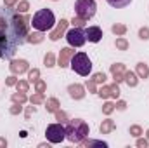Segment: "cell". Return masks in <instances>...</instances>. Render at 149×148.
<instances>
[{
    "mask_svg": "<svg viewBox=\"0 0 149 148\" xmlns=\"http://www.w3.org/2000/svg\"><path fill=\"white\" fill-rule=\"evenodd\" d=\"M88 125L85 120H80V118H74L68 124L66 127V138L71 141V143H80L83 141L87 136H88Z\"/></svg>",
    "mask_w": 149,
    "mask_h": 148,
    "instance_id": "6da1fadb",
    "label": "cell"
},
{
    "mask_svg": "<svg viewBox=\"0 0 149 148\" xmlns=\"http://www.w3.org/2000/svg\"><path fill=\"white\" fill-rule=\"evenodd\" d=\"M31 25L38 32H49L56 25V16H54V12L50 9H40V11L35 12Z\"/></svg>",
    "mask_w": 149,
    "mask_h": 148,
    "instance_id": "7a4b0ae2",
    "label": "cell"
},
{
    "mask_svg": "<svg viewBox=\"0 0 149 148\" xmlns=\"http://www.w3.org/2000/svg\"><path fill=\"white\" fill-rule=\"evenodd\" d=\"M70 66H71L73 72H76L81 77H88V73L92 72V63H90V59H88V56L85 52L73 54L71 59H70Z\"/></svg>",
    "mask_w": 149,
    "mask_h": 148,
    "instance_id": "3957f363",
    "label": "cell"
},
{
    "mask_svg": "<svg viewBox=\"0 0 149 148\" xmlns=\"http://www.w3.org/2000/svg\"><path fill=\"white\" fill-rule=\"evenodd\" d=\"M95 11H97V5H95V0H76L74 2V14L85 21H88L90 18L95 16Z\"/></svg>",
    "mask_w": 149,
    "mask_h": 148,
    "instance_id": "277c9868",
    "label": "cell"
},
{
    "mask_svg": "<svg viewBox=\"0 0 149 148\" xmlns=\"http://www.w3.org/2000/svg\"><path fill=\"white\" fill-rule=\"evenodd\" d=\"M45 136L50 143H61L64 138H66V127L59 122V124H50L47 125V131H45Z\"/></svg>",
    "mask_w": 149,
    "mask_h": 148,
    "instance_id": "5b68a950",
    "label": "cell"
},
{
    "mask_svg": "<svg viewBox=\"0 0 149 148\" xmlns=\"http://www.w3.org/2000/svg\"><path fill=\"white\" fill-rule=\"evenodd\" d=\"M66 40H68V44H70L71 47H81V45L87 42L85 30H81V28H76V26H74L73 30H70V32L66 33Z\"/></svg>",
    "mask_w": 149,
    "mask_h": 148,
    "instance_id": "8992f818",
    "label": "cell"
},
{
    "mask_svg": "<svg viewBox=\"0 0 149 148\" xmlns=\"http://www.w3.org/2000/svg\"><path fill=\"white\" fill-rule=\"evenodd\" d=\"M85 37H87L88 42L97 44V42L102 38V30H101L99 26H87V28H85Z\"/></svg>",
    "mask_w": 149,
    "mask_h": 148,
    "instance_id": "52a82bcc",
    "label": "cell"
},
{
    "mask_svg": "<svg viewBox=\"0 0 149 148\" xmlns=\"http://www.w3.org/2000/svg\"><path fill=\"white\" fill-rule=\"evenodd\" d=\"M73 54H74V51L71 47L61 49V54H59V66H61V68H66V66L70 65V59H71Z\"/></svg>",
    "mask_w": 149,
    "mask_h": 148,
    "instance_id": "ba28073f",
    "label": "cell"
},
{
    "mask_svg": "<svg viewBox=\"0 0 149 148\" xmlns=\"http://www.w3.org/2000/svg\"><path fill=\"white\" fill-rule=\"evenodd\" d=\"M9 68H10V72L14 75L24 73V72L28 70V61H26V59H16V61H12V63L9 65Z\"/></svg>",
    "mask_w": 149,
    "mask_h": 148,
    "instance_id": "9c48e42d",
    "label": "cell"
},
{
    "mask_svg": "<svg viewBox=\"0 0 149 148\" xmlns=\"http://www.w3.org/2000/svg\"><path fill=\"white\" fill-rule=\"evenodd\" d=\"M66 28H68V21H66V19H61V23L56 26V30H52V32H50L49 38H50V40H54V42H56V40H59V38L63 37V33L66 32Z\"/></svg>",
    "mask_w": 149,
    "mask_h": 148,
    "instance_id": "30bf717a",
    "label": "cell"
},
{
    "mask_svg": "<svg viewBox=\"0 0 149 148\" xmlns=\"http://www.w3.org/2000/svg\"><path fill=\"white\" fill-rule=\"evenodd\" d=\"M125 65H121V63H114L111 65V73L114 77V82H121L123 78H125Z\"/></svg>",
    "mask_w": 149,
    "mask_h": 148,
    "instance_id": "8fae6325",
    "label": "cell"
},
{
    "mask_svg": "<svg viewBox=\"0 0 149 148\" xmlns=\"http://www.w3.org/2000/svg\"><path fill=\"white\" fill-rule=\"evenodd\" d=\"M68 92H70V96H71L73 99H81V98L85 96V87L80 85V84H71V85L68 87Z\"/></svg>",
    "mask_w": 149,
    "mask_h": 148,
    "instance_id": "7c38bea8",
    "label": "cell"
},
{
    "mask_svg": "<svg viewBox=\"0 0 149 148\" xmlns=\"http://www.w3.org/2000/svg\"><path fill=\"white\" fill-rule=\"evenodd\" d=\"M130 87H135L137 84H139V78H137V73H134V72H125V78H123Z\"/></svg>",
    "mask_w": 149,
    "mask_h": 148,
    "instance_id": "4fadbf2b",
    "label": "cell"
},
{
    "mask_svg": "<svg viewBox=\"0 0 149 148\" xmlns=\"http://www.w3.org/2000/svg\"><path fill=\"white\" fill-rule=\"evenodd\" d=\"M114 127H116V124L113 122L111 118H106V120L101 124V132H102V134H108V132H111Z\"/></svg>",
    "mask_w": 149,
    "mask_h": 148,
    "instance_id": "5bb4252c",
    "label": "cell"
},
{
    "mask_svg": "<svg viewBox=\"0 0 149 148\" xmlns=\"http://www.w3.org/2000/svg\"><path fill=\"white\" fill-rule=\"evenodd\" d=\"M137 77H141V78H148L149 77V68L146 63H139L137 65Z\"/></svg>",
    "mask_w": 149,
    "mask_h": 148,
    "instance_id": "9a60e30c",
    "label": "cell"
},
{
    "mask_svg": "<svg viewBox=\"0 0 149 148\" xmlns=\"http://www.w3.org/2000/svg\"><path fill=\"white\" fill-rule=\"evenodd\" d=\"M43 32H38L37 33H28V37H26V42H31V44H40L42 40H43V35H42Z\"/></svg>",
    "mask_w": 149,
    "mask_h": 148,
    "instance_id": "2e32d148",
    "label": "cell"
},
{
    "mask_svg": "<svg viewBox=\"0 0 149 148\" xmlns=\"http://www.w3.org/2000/svg\"><path fill=\"white\" fill-rule=\"evenodd\" d=\"M111 7H114V9H121V7H127L132 0H106Z\"/></svg>",
    "mask_w": 149,
    "mask_h": 148,
    "instance_id": "e0dca14e",
    "label": "cell"
},
{
    "mask_svg": "<svg viewBox=\"0 0 149 148\" xmlns=\"http://www.w3.org/2000/svg\"><path fill=\"white\" fill-rule=\"evenodd\" d=\"M47 111H52V113H56V110L59 108V101L56 99V98H50V99H47Z\"/></svg>",
    "mask_w": 149,
    "mask_h": 148,
    "instance_id": "ac0fdd59",
    "label": "cell"
},
{
    "mask_svg": "<svg viewBox=\"0 0 149 148\" xmlns=\"http://www.w3.org/2000/svg\"><path fill=\"white\" fill-rule=\"evenodd\" d=\"M80 143H81V145H85V147H102V148L108 147V143H106V141H95V140H92V141H90V140H88V141H85V140H83V141H80Z\"/></svg>",
    "mask_w": 149,
    "mask_h": 148,
    "instance_id": "d6986e66",
    "label": "cell"
},
{
    "mask_svg": "<svg viewBox=\"0 0 149 148\" xmlns=\"http://www.w3.org/2000/svg\"><path fill=\"white\" fill-rule=\"evenodd\" d=\"M45 66H49V68L56 66V58H54L52 52H47V54H45Z\"/></svg>",
    "mask_w": 149,
    "mask_h": 148,
    "instance_id": "ffe728a7",
    "label": "cell"
},
{
    "mask_svg": "<svg viewBox=\"0 0 149 148\" xmlns=\"http://www.w3.org/2000/svg\"><path fill=\"white\" fill-rule=\"evenodd\" d=\"M97 94H99L101 98H104V99L109 98V96H111V89H109V85H102V87L97 91Z\"/></svg>",
    "mask_w": 149,
    "mask_h": 148,
    "instance_id": "44dd1931",
    "label": "cell"
},
{
    "mask_svg": "<svg viewBox=\"0 0 149 148\" xmlns=\"http://www.w3.org/2000/svg\"><path fill=\"white\" fill-rule=\"evenodd\" d=\"M12 101H14V103H21V105H23V103L26 101V96H24V92H19V91H17L16 94H12Z\"/></svg>",
    "mask_w": 149,
    "mask_h": 148,
    "instance_id": "7402d4cb",
    "label": "cell"
},
{
    "mask_svg": "<svg viewBox=\"0 0 149 148\" xmlns=\"http://www.w3.org/2000/svg\"><path fill=\"white\" fill-rule=\"evenodd\" d=\"M111 30H113V33H114V35H125L127 26H125V25H114Z\"/></svg>",
    "mask_w": 149,
    "mask_h": 148,
    "instance_id": "603a6c76",
    "label": "cell"
},
{
    "mask_svg": "<svg viewBox=\"0 0 149 148\" xmlns=\"http://www.w3.org/2000/svg\"><path fill=\"white\" fill-rule=\"evenodd\" d=\"M43 92H37V94H33L31 98H30V101L33 103V105H40V103H43Z\"/></svg>",
    "mask_w": 149,
    "mask_h": 148,
    "instance_id": "cb8c5ba5",
    "label": "cell"
},
{
    "mask_svg": "<svg viewBox=\"0 0 149 148\" xmlns=\"http://www.w3.org/2000/svg\"><path fill=\"white\" fill-rule=\"evenodd\" d=\"M116 47H118L120 51H127V49H128V42H127L123 37L116 38Z\"/></svg>",
    "mask_w": 149,
    "mask_h": 148,
    "instance_id": "d4e9b609",
    "label": "cell"
},
{
    "mask_svg": "<svg viewBox=\"0 0 149 148\" xmlns=\"http://www.w3.org/2000/svg\"><path fill=\"white\" fill-rule=\"evenodd\" d=\"M16 7H17V12H28V9H30V4H28L26 0H23V2L16 4Z\"/></svg>",
    "mask_w": 149,
    "mask_h": 148,
    "instance_id": "484cf974",
    "label": "cell"
},
{
    "mask_svg": "<svg viewBox=\"0 0 149 148\" xmlns=\"http://www.w3.org/2000/svg\"><path fill=\"white\" fill-rule=\"evenodd\" d=\"M16 87H17L19 92H28V82H24V80H19L16 84Z\"/></svg>",
    "mask_w": 149,
    "mask_h": 148,
    "instance_id": "4316f807",
    "label": "cell"
},
{
    "mask_svg": "<svg viewBox=\"0 0 149 148\" xmlns=\"http://www.w3.org/2000/svg\"><path fill=\"white\" fill-rule=\"evenodd\" d=\"M109 89H111V96L113 98H120V87H118V82H114L113 85H109Z\"/></svg>",
    "mask_w": 149,
    "mask_h": 148,
    "instance_id": "83f0119b",
    "label": "cell"
},
{
    "mask_svg": "<svg viewBox=\"0 0 149 148\" xmlns=\"http://www.w3.org/2000/svg\"><path fill=\"white\" fill-rule=\"evenodd\" d=\"M92 80H94L95 84H104V82H106V73H95Z\"/></svg>",
    "mask_w": 149,
    "mask_h": 148,
    "instance_id": "f1b7e54d",
    "label": "cell"
},
{
    "mask_svg": "<svg viewBox=\"0 0 149 148\" xmlns=\"http://www.w3.org/2000/svg\"><path fill=\"white\" fill-rule=\"evenodd\" d=\"M71 25L76 26V28H81V26H85V19H81V18H73V21H71Z\"/></svg>",
    "mask_w": 149,
    "mask_h": 148,
    "instance_id": "f546056e",
    "label": "cell"
},
{
    "mask_svg": "<svg viewBox=\"0 0 149 148\" xmlns=\"http://www.w3.org/2000/svg\"><path fill=\"white\" fill-rule=\"evenodd\" d=\"M130 134L135 136V138H139V136L142 134V129H141L139 125H132V127H130Z\"/></svg>",
    "mask_w": 149,
    "mask_h": 148,
    "instance_id": "4dcf8cb0",
    "label": "cell"
},
{
    "mask_svg": "<svg viewBox=\"0 0 149 148\" xmlns=\"http://www.w3.org/2000/svg\"><path fill=\"white\" fill-rule=\"evenodd\" d=\"M139 38H141V40H148L149 38V28H141V30H139Z\"/></svg>",
    "mask_w": 149,
    "mask_h": 148,
    "instance_id": "1f68e13d",
    "label": "cell"
},
{
    "mask_svg": "<svg viewBox=\"0 0 149 148\" xmlns=\"http://www.w3.org/2000/svg\"><path fill=\"white\" fill-rule=\"evenodd\" d=\"M113 110H114V105H113V103H109V101H108V103H106V105L102 106V111H104L106 115H109V113H113Z\"/></svg>",
    "mask_w": 149,
    "mask_h": 148,
    "instance_id": "d6a6232c",
    "label": "cell"
},
{
    "mask_svg": "<svg viewBox=\"0 0 149 148\" xmlns=\"http://www.w3.org/2000/svg\"><path fill=\"white\" fill-rule=\"evenodd\" d=\"M35 87H37L38 92H43L47 85H45V82H43V80H35Z\"/></svg>",
    "mask_w": 149,
    "mask_h": 148,
    "instance_id": "836d02e7",
    "label": "cell"
},
{
    "mask_svg": "<svg viewBox=\"0 0 149 148\" xmlns=\"http://www.w3.org/2000/svg\"><path fill=\"white\" fill-rule=\"evenodd\" d=\"M38 75H40V72H38V70H31V72H30V75H28L30 82H35V80H38Z\"/></svg>",
    "mask_w": 149,
    "mask_h": 148,
    "instance_id": "e575fe53",
    "label": "cell"
},
{
    "mask_svg": "<svg viewBox=\"0 0 149 148\" xmlns=\"http://www.w3.org/2000/svg\"><path fill=\"white\" fill-rule=\"evenodd\" d=\"M5 84H7V85H16V84H17V78H16V75H10V77L5 80Z\"/></svg>",
    "mask_w": 149,
    "mask_h": 148,
    "instance_id": "d590c367",
    "label": "cell"
},
{
    "mask_svg": "<svg viewBox=\"0 0 149 148\" xmlns=\"http://www.w3.org/2000/svg\"><path fill=\"white\" fill-rule=\"evenodd\" d=\"M56 118H57V120H61V122H64V120H66V113H64V111L56 110Z\"/></svg>",
    "mask_w": 149,
    "mask_h": 148,
    "instance_id": "8d00e7d4",
    "label": "cell"
},
{
    "mask_svg": "<svg viewBox=\"0 0 149 148\" xmlns=\"http://www.w3.org/2000/svg\"><path fill=\"white\" fill-rule=\"evenodd\" d=\"M87 89H88L90 92H95V82H94V80H88V82H87Z\"/></svg>",
    "mask_w": 149,
    "mask_h": 148,
    "instance_id": "74e56055",
    "label": "cell"
},
{
    "mask_svg": "<svg viewBox=\"0 0 149 148\" xmlns=\"http://www.w3.org/2000/svg\"><path fill=\"white\" fill-rule=\"evenodd\" d=\"M114 108H118V110H120V111H123V110H125V108H127V103H125V101H118Z\"/></svg>",
    "mask_w": 149,
    "mask_h": 148,
    "instance_id": "f35d334b",
    "label": "cell"
},
{
    "mask_svg": "<svg viewBox=\"0 0 149 148\" xmlns=\"http://www.w3.org/2000/svg\"><path fill=\"white\" fill-rule=\"evenodd\" d=\"M19 111H21V106H19V105H14V106L10 108V113H12V115H17Z\"/></svg>",
    "mask_w": 149,
    "mask_h": 148,
    "instance_id": "ab89813d",
    "label": "cell"
},
{
    "mask_svg": "<svg viewBox=\"0 0 149 148\" xmlns=\"http://www.w3.org/2000/svg\"><path fill=\"white\" fill-rule=\"evenodd\" d=\"M137 147L139 148H146L148 147V141H146V140H137Z\"/></svg>",
    "mask_w": 149,
    "mask_h": 148,
    "instance_id": "60d3db41",
    "label": "cell"
},
{
    "mask_svg": "<svg viewBox=\"0 0 149 148\" xmlns=\"http://www.w3.org/2000/svg\"><path fill=\"white\" fill-rule=\"evenodd\" d=\"M16 4H17V0H5L3 2V5H7V7H14Z\"/></svg>",
    "mask_w": 149,
    "mask_h": 148,
    "instance_id": "b9f144b4",
    "label": "cell"
},
{
    "mask_svg": "<svg viewBox=\"0 0 149 148\" xmlns=\"http://www.w3.org/2000/svg\"><path fill=\"white\" fill-rule=\"evenodd\" d=\"M0 147H7V141L3 138H0Z\"/></svg>",
    "mask_w": 149,
    "mask_h": 148,
    "instance_id": "7bdbcfd3",
    "label": "cell"
},
{
    "mask_svg": "<svg viewBox=\"0 0 149 148\" xmlns=\"http://www.w3.org/2000/svg\"><path fill=\"white\" fill-rule=\"evenodd\" d=\"M148 136H149V131H148Z\"/></svg>",
    "mask_w": 149,
    "mask_h": 148,
    "instance_id": "ee69618b",
    "label": "cell"
}]
</instances>
